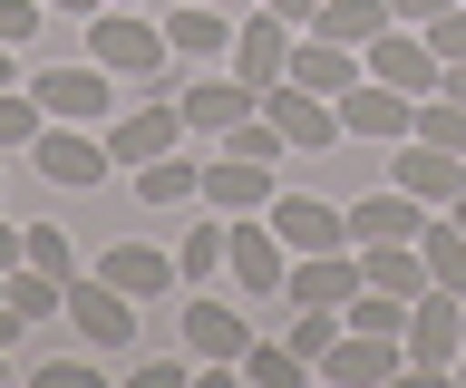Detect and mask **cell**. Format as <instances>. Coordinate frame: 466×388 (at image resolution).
Here are the masks:
<instances>
[{
  "label": "cell",
  "instance_id": "1",
  "mask_svg": "<svg viewBox=\"0 0 466 388\" xmlns=\"http://www.w3.org/2000/svg\"><path fill=\"white\" fill-rule=\"evenodd\" d=\"M87 59L107 68V78H146V88L166 97L175 78H166V30H156V20H137V10H97V20H87Z\"/></svg>",
  "mask_w": 466,
  "mask_h": 388
},
{
  "label": "cell",
  "instance_id": "2",
  "mask_svg": "<svg viewBox=\"0 0 466 388\" xmlns=\"http://www.w3.org/2000/svg\"><path fill=\"white\" fill-rule=\"evenodd\" d=\"M399 340H408V369H418V379L457 369V359H466V292H447V282H437V292H418Z\"/></svg>",
  "mask_w": 466,
  "mask_h": 388
},
{
  "label": "cell",
  "instance_id": "3",
  "mask_svg": "<svg viewBox=\"0 0 466 388\" xmlns=\"http://www.w3.org/2000/svg\"><path fill=\"white\" fill-rule=\"evenodd\" d=\"M340 136L350 146H408V136H418V97L389 88V78H360V88L340 97Z\"/></svg>",
  "mask_w": 466,
  "mask_h": 388
},
{
  "label": "cell",
  "instance_id": "4",
  "mask_svg": "<svg viewBox=\"0 0 466 388\" xmlns=\"http://www.w3.org/2000/svg\"><path fill=\"white\" fill-rule=\"evenodd\" d=\"M262 117L282 126L291 155H340L350 146V136H340V97H311V88H291V78H282V88H262Z\"/></svg>",
  "mask_w": 466,
  "mask_h": 388
},
{
  "label": "cell",
  "instance_id": "5",
  "mask_svg": "<svg viewBox=\"0 0 466 388\" xmlns=\"http://www.w3.org/2000/svg\"><path fill=\"white\" fill-rule=\"evenodd\" d=\"M291 49H301V30H291L282 10H243V20H233V78H253V88H282L291 78Z\"/></svg>",
  "mask_w": 466,
  "mask_h": 388
},
{
  "label": "cell",
  "instance_id": "6",
  "mask_svg": "<svg viewBox=\"0 0 466 388\" xmlns=\"http://www.w3.org/2000/svg\"><path fill=\"white\" fill-rule=\"evenodd\" d=\"M224 263H233V292H253V301H282V282H291L282 234L253 224V214H224Z\"/></svg>",
  "mask_w": 466,
  "mask_h": 388
},
{
  "label": "cell",
  "instance_id": "7",
  "mask_svg": "<svg viewBox=\"0 0 466 388\" xmlns=\"http://www.w3.org/2000/svg\"><path fill=\"white\" fill-rule=\"evenodd\" d=\"M29 97H39V107H49L58 126H107V107H116V78L97 59H68V68H39V78H29Z\"/></svg>",
  "mask_w": 466,
  "mask_h": 388
},
{
  "label": "cell",
  "instance_id": "8",
  "mask_svg": "<svg viewBox=\"0 0 466 388\" xmlns=\"http://www.w3.org/2000/svg\"><path fill=\"white\" fill-rule=\"evenodd\" d=\"M399 369H408L399 330H340V340L320 350V379L330 388H379V379H399Z\"/></svg>",
  "mask_w": 466,
  "mask_h": 388
},
{
  "label": "cell",
  "instance_id": "9",
  "mask_svg": "<svg viewBox=\"0 0 466 388\" xmlns=\"http://www.w3.org/2000/svg\"><path fill=\"white\" fill-rule=\"evenodd\" d=\"M29 165H39V175H49V184H78V194H87V184H107V165H116V155H107V136H97V126H39V146H29Z\"/></svg>",
  "mask_w": 466,
  "mask_h": 388
},
{
  "label": "cell",
  "instance_id": "10",
  "mask_svg": "<svg viewBox=\"0 0 466 388\" xmlns=\"http://www.w3.org/2000/svg\"><path fill=\"white\" fill-rule=\"evenodd\" d=\"M175 107H185V136H233L243 117H262V88L253 78H185Z\"/></svg>",
  "mask_w": 466,
  "mask_h": 388
},
{
  "label": "cell",
  "instance_id": "11",
  "mask_svg": "<svg viewBox=\"0 0 466 388\" xmlns=\"http://www.w3.org/2000/svg\"><path fill=\"white\" fill-rule=\"evenodd\" d=\"M360 68H370V78H389V88H408V97H437V78H447V68H437V49H428V30H399V20L360 49Z\"/></svg>",
  "mask_w": 466,
  "mask_h": 388
},
{
  "label": "cell",
  "instance_id": "12",
  "mask_svg": "<svg viewBox=\"0 0 466 388\" xmlns=\"http://www.w3.org/2000/svg\"><path fill=\"white\" fill-rule=\"evenodd\" d=\"M262 224L282 234V253H340L350 243V204H320V194H272Z\"/></svg>",
  "mask_w": 466,
  "mask_h": 388
},
{
  "label": "cell",
  "instance_id": "13",
  "mask_svg": "<svg viewBox=\"0 0 466 388\" xmlns=\"http://www.w3.org/2000/svg\"><path fill=\"white\" fill-rule=\"evenodd\" d=\"M389 184H399V194H418V204H457V194H466V155L428 146V136H408V146H389Z\"/></svg>",
  "mask_w": 466,
  "mask_h": 388
},
{
  "label": "cell",
  "instance_id": "14",
  "mask_svg": "<svg viewBox=\"0 0 466 388\" xmlns=\"http://www.w3.org/2000/svg\"><path fill=\"white\" fill-rule=\"evenodd\" d=\"M137 311H146V301H127V292L107 282V272H78V282H68V321H78L87 340H97V350H127Z\"/></svg>",
  "mask_w": 466,
  "mask_h": 388
},
{
  "label": "cell",
  "instance_id": "15",
  "mask_svg": "<svg viewBox=\"0 0 466 388\" xmlns=\"http://www.w3.org/2000/svg\"><path fill=\"white\" fill-rule=\"evenodd\" d=\"M185 350H195L204 369H243V350H253V321H243L233 301H185Z\"/></svg>",
  "mask_w": 466,
  "mask_h": 388
},
{
  "label": "cell",
  "instance_id": "16",
  "mask_svg": "<svg viewBox=\"0 0 466 388\" xmlns=\"http://www.w3.org/2000/svg\"><path fill=\"white\" fill-rule=\"evenodd\" d=\"M370 272H360V243H340V253H301L282 282V301L301 311V301H330V311H350V292H360Z\"/></svg>",
  "mask_w": 466,
  "mask_h": 388
},
{
  "label": "cell",
  "instance_id": "17",
  "mask_svg": "<svg viewBox=\"0 0 466 388\" xmlns=\"http://www.w3.org/2000/svg\"><path fill=\"white\" fill-rule=\"evenodd\" d=\"M272 194H282V184H272V165H253V155H204V204L214 214H262L272 204Z\"/></svg>",
  "mask_w": 466,
  "mask_h": 388
},
{
  "label": "cell",
  "instance_id": "18",
  "mask_svg": "<svg viewBox=\"0 0 466 388\" xmlns=\"http://www.w3.org/2000/svg\"><path fill=\"white\" fill-rule=\"evenodd\" d=\"M175 136H185V107L156 97V107H137V117L107 126V155H116V165H156V155H175Z\"/></svg>",
  "mask_w": 466,
  "mask_h": 388
},
{
  "label": "cell",
  "instance_id": "19",
  "mask_svg": "<svg viewBox=\"0 0 466 388\" xmlns=\"http://www.w3.org/2000/svg\"><path fill=\"white\" fill-rule=\"evenodd\" d=\"M360 78H370V68H360V49H340V39H311V30H301V49H291V88H311V97H350Z\"/></svg>",
  "mask_w": 466,
  "mask_h": 388
},
{
  "label": "cell",
  "instance_id": "20",
  "mask_svg": "<svg viewBox=\"0 0 466 388\" xmlns=\"http://www.w3.org/2000/svg\"><path fill=\"white\" fill-rule=\"evenodd\" d=\"M418 224H428V204L399 194V184H379V194L350 204V243H418Z\"/></svg>",
  "mask_w": 466,
  "mask_h": 388
},
{
  "label": "cell",
  "instance_id": "21",
  "mask_svg": "<svg viewBox=\"0 0 466 388\" xmlns=\"http://www.w3.org/2000/svg\"><path fill=\"white\" fill-rule=\"evenodd\" d=\"M97 272H107V282H116L127 301H166L175 282H185V263H175V253H156V243H116V253H107Z\"/></svg>",
  "mask_w": 466,
  "mask_h": 388
},
{
  "label": "cell",
  "instance_id": "22",
  "mask_svg": "<svg viewBox=\"0 0 466 388\" xmlns=\"http://www.w3.org/2000/svg\"><path fill=\"white\" fill-rule=\"evenodd\" d=\"M166 49H175V59H224L233 20L214 10V0H175V10H166Z\"/></svg>",
  "mask_w": 466,
  "mask_h": 388
},
{
  "label": "cell",
  "instance_id": "23",
  "mask_svg": "<svg viewBox=\"0 0 466 388\" xmlns=\"http://www.w3.org/2000/svg\"><path fill=\"white\" fill-rule=\"evenodd\" d=\"M360 272H370L379 292H399V301L437 292V272H428V253H418V243H360Z\"/></svg>",
  "mask_w": 466,
  "mask_h": 388
},
{
  "label": "cell",
  "instance_id": "24",
  "mask_svg": "<svg viewBox=\"0 0 466 388\" xmlns=\"http://www.w3.org/2000/svg\"><path fill=\"white\" fill-rule=\"evenodd\" d=\"M195 194H204L195 155H156V165H137V204L146 214H175V204H195Z\"/></svg>",
  "mask_w": 466,
  "mask_h": 388
},
{
  "label": "cell",
  "instance_id": "25",
  "mask_svg": "<svg viewBox=\"0 0 466 388\" xmlns=\"http://www.w3.org/2000/svg\"><path fill=\"white\" fill-rule=\"evenodd\" d=\"M389 30V0H320L311 39H340V49H370V39Z\"/></svg>",
  "mask_w": 466,
  "mask_h": 388
},
{
  "label": "cell",
  "instance_id": "26",
  "mask_svg": "<svg viewBox=\"0 0 466 388\" xmlns=\"http://www.w3.org/2000/svg\"><path fill=\"white\" fill-rule=\"evenodd\" d=\"M418 253H428V272L447 292H466V224L457 214H447V224H418Z\"/></svg>",
  "mask_w": 466,
  "mask_h": 388
},
{
  "label": "cell",
  "instance_id": "27",
  "mask_svg": "<svg viewBox=\"0 0 466 388\" xmlns=\"http://www.w3.org/2000/svg\"><path fill=\"white\" fill-rule=\"evenodd\" d=\"M39 126H49V107L29 88H0V155H29L39 146Z\"/></svg>",
  "mask_w": 466,
  "mask_h": 388
},
{
  "label": "cell",
  "instance_id": "28",
  "mask_svg": "<svg viewBox=\"0 0 466 388\" xmlns=\"http://www.w3.org/2000/svg\"><path fill=\"white\" fill-rule=\"evenodd\" d=\"M418 136H428V146H447V155H466V97H418Z\"/></svg>",
  "mask_w": 466,
  "mask_h": 388
},
{
  "label": "cell",
  "instance_id": "29",
  "mask_svg": "<svg viewBox=\"0 0 466 388\" xmlns=\"http://www.w3.org/2000/svg\"><path fill=\"white\" fill-rule=\"evenodd\" d=\"M243 379H253V388H301V379H311V359L291 350V340H282V350H262V340H253V350H243Z\"/></svg>",
  "mask_w": 466,
  "mask_h": 388
},
{
  "label": "cell",
  "instance_id": "30",
  "mask_svg": "<svg viewBox=\"0 0 466 388\" xmlns=\"http://www.w3.org/2000/svg\"><path fill=\"white\" fill-rule=\"evenodd\" d=\"M340 311H330V301H301V321H291V350H301V359H311V369H320V350H330V340H340Z\"/></svg>",
  "mask_w": 466,
  "mask_h": 388
},
{
  "label": "cell",
  "instance_id": "31",
  "mask_svg": "<svg viewBox=\"0 0 466 388\" xmlns=\"http://www.w3.org/2000/svg\"><path fill=\"white\" fill-rule=\"evenodd\" d=\"M20 263L58 272V282H78V253H68V234H58V224H29V253H20Z\"/></svg>",
  "mask_w": 466,
  "mask_h": 388
},
{
  "label": "cell",
  "instance_id": "32",
  "mask_svg": "<svg viewBox=\"0 0 466 388\" xmlns=\"http://www.w3.org/2000/svg\"><path fill=\"white\" fill-rule=\"evenodd\" d=\"M428 49H437V68H466V0L428 20Z\"/></svg>",
  "mask_w": 466,
  "mask_h": 388
},
{
  "label": "cell",
  "instance_id": "33",
  "mask_svg": "<svg viewBox=\"0 0 466 388\" xmlns=\"http://www.w3.org/2000/svg\"><path fill=\"white\" fill-rule=\"evenodd\" d=\"M175 263H185V282H204V272L224 263V224H204V234H185V243H175Z\"/></svg>",
  "mask_w": 466,
  "mask_h": 388
},
{
  "label": "cell",
  "instance_id": "34",
  "mask_svg": "<svg viewBox=\"0 0 466 388\" xmlns=\"http://www.w3.org/2000/svg\"><path fill=\"white\" fill-rule=\"evenodd\" d=\"M39 10H49V0H0V39H10V49H20V39L39 30Z\"/></svg>",
  "mask_w": 466,
  "mask_h": 388
},
{
  "label": "cell",
  "instance_id": "35",
  "mask_svg": "<svg viewBox=\"0 0 466 388\" xmlns=\"http://www.w3.org/2000/svg\"><path fill=\"white\" fill-rule=\"evenodd\" d=\"M39 388H97V369H87V359H49V369H39Z\"/></svg>",
  "mask_w": 466,
  "mask_h": 388
},
{
  "label": "cell",
  "instance_id": "36",
  "mask_svg": "<svg viewBox=\"0 0 466 388\" xmlns=\"http://www.w3.org/2000/svg\"><path fill=\"white\" fill-rule=\"evenodd\" d=\"M437 10H457V0H389V20H399V30H428Z\"/></svg>",
  "mask_w": 466,
  "mask_h": 388
},
{
  "label": "cell",
  "instance_id": "37",
  "mask_svg": "<svg viewBox=\"0 0 466 388\" xmlns=\"http://www.w3.org/2000/svg\"><path fill=\"white\" fill-rule=\"evenodd\" d=\"M185 359H195V350H185ZM185 359H146V369H137V388H185Z\"/></svg>",
  "mask_w": 466,
  "mask_h": 388
},
{
  "label": "cell",
  "instance_id": "38",
  "mask_svg": "<svg viewBox=\"0 0 466 388\" xmlns=\"http://www.w3.org/2000/svg\"><path fill=\"white\" fill-rule=\"evenodd\" d=\"M20 253H29V224H10V214H0V272L20 263Z\"/></svg>",
  "mask_w": 466,
  "mask_h": 388
},
{
  "label": "cell",
  "instance_id": "39",
  "mask_svg": "<svg viewBox=\"0 0 466 388\" xmlns=\"http://www.w3.org/2000/svg\"><path fill=\"white\" fill-rule=\"evenodd\" d=\"M262 10H282L291 30H311V20H320V0H262Z\"/></svg>",
  "mask_w": 466,
  "mask_h": 388
},
{
  "label": "cell",
  "instance_id": "40",
  "mask_svg": "<svg viewBox=\"0 0 466 388\" xmlns=\"http://www.w3.org/2000/svg\"><path fill=\"white\" fill-rule=\"evenodd\" d=\"M20 330H29V311H20V301H10V292H0V350H10Z\"/></svg>",
  "mask_w": 466,
  "mask_h": 388
},
{
  "label": "cell",
  "instance_id": "41",
  "mask_svg": "<svg viewBox=\"0 0 466 388\" xmlns=\"http://www.w3.org/2000/svg\"><path fill=\"white\" fill-rule=\"evenodd\" d=\"M0 88H20V49L10 39H0Z\"/></svg>",
  "mask_w": 466,
  "mask_h": 388
},
{
  "label": "cell",
  "instance_id": "42",
  "mask_svg": "<svg viewBox=\"0 0 466 388\" xmlns=\"http://www.w3.org/2000/svg\"><path fill=\"white\" fill-rule=\"evenodd\" d=\"M49 10H68V20H97V10H107V0H49Z\"/></svg>",
  "mask_w": 466,
  "mask_h": 388
},
{
  "label": "cell",
  "instance_id": "43",
  "mask_svg": "<svg viewBox=\"0 0 466 388\" xmlns=\"http://www.w3.org/2000/svg\"><path fill=\"white\" fill-rule=\"evenodd\" d=\"M437 88H447V97H466V68H447V78H437Z\"/></svg>",
  "mask_w": 466,
  "mask_h": 388
},
{
  "label": "cell",
  "instance_id": "44",
  "mask_svg": "<svg viewBox=\"0 0 466 388\" xmlns=\"http://www.w3.org/2000/svg\"><path fill=\"white\" fill-rule=\"evenodd\" d=\"M447 214H457V224H466V194H457V204H447Z\"/></svg>",
  "mask_w": 466,
  "mask_h": 388
},
{
  "label": "cell",
  "instance_id": "45",
  "mask_svg": "<svg viewBox=\"0 0 466 388\" xmlns=\"http://www.w3.org/2000/svg\"><path fill=\"white\" fill-rule=\"evenodd\" d=\"M0 292H10V272H0Z\"/></svg>",
  "mask_w": 466,
  "mask_h": 388
},
{
  "label": "cell",
  "instance_id": "46",
  "mask_svg": "<svg viewBox=\"0 0 466 388\" xmlns=\"http://www.w3.org/2000/svg\"><path fill=\"white\" fill-rule=\"evenodd\" d=\"M457 369H466V359H457Z\"/></svg>",
  "mask_w": 466,
  "mask_h": 388
},
{
  "label": "cell",
  "instance_id": "47",
  "mask_svg": "<svg viewBox=\"0 0 466 388\" xmlns=\"http://www.w3.org/2000/svg\"><path fill=\"white\" fill-rule=\"evenodd\" d=\"M107 10H116V0H107Z\"/></svg>",
  "mask_w": 466,
  "mask_h": 388
}]
</instances>
